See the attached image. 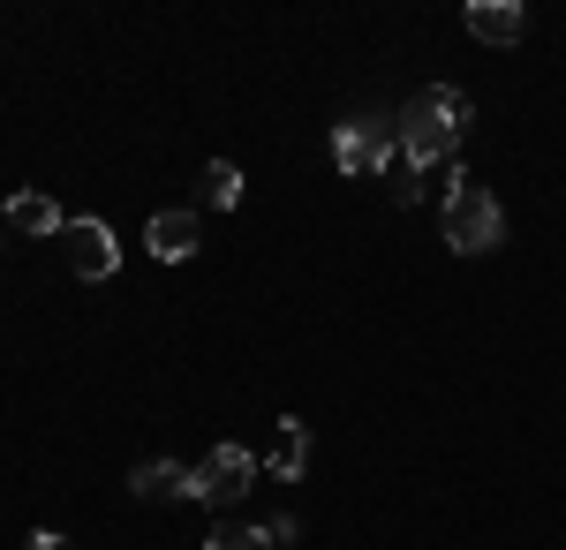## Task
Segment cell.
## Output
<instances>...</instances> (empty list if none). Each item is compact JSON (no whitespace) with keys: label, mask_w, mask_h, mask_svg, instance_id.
<instances>
[{"label":"cell","mask_w":566,"mask_h":550,"mask_svg":"<svg viewBox=\"0 0 566 550\" xmlns=\"http://www.w3.org/2000/svg\"><path fill=\"white\" fill-rule=\"evenodd\" d=\"M129 490L151 498V506H197V467L181 461H136L129 467Z\"/></svg>","instance_id":"cell-6"},{"label":"cell","mask_w":566,"mask_h":550,"mask_svg":"<svg viewBox=\"0 0 566 550\" xmlns=\"http://www.w3.org/2000/svg\"><path fill=\"white\" fill-rule=\"evenodd\" d=\"M522 31H528V8H522V0H469V39L522 45Z\"/></svg>","instance_id":"cell-8"},{"label":"cell","mask_w":566,"mask_h":550,"mask_svg":"<svg viewBox=\"0 0 566 550\" xmlns=\"http://www.w3.org/2000/svg\"><path fill=\"white\" fill-rule=\"evenodd\" d=\"M272 475H280V483H303V467H310V430L303 423H280V445H272Z\"/></svg>","instance_id":"cell-10"},{"label":"cell","mask_w":566,"mask_h":550,"mask_svg":"<svg viewBox=\"0 0 566 550\" xmlns=\"http://www.w3.org/2000/svg\"><path fill=\"white\" fill-rule=\"evenodd\" d=\"M69 264H76V279L84 287H98V279H114L122 272V242H114V226L106 219H69Z\"/></svg>","instance_id":"cell-5"},{"label":"cell","mask_w":566,"mask_h":550,"mask_svg":"<svg viewBox=\"0 0 566 550\" xmlns=\"http://www.w3.org/2000/svg\"><path fill=\"white\" fill-rule=\"evenodd\" d=\"M400 159V114H348L333 128V167L340 173H386Z\"/></svg>","instance_id":"cell-3"},{"label":"cell","mask_w":566,"mask_h":550,"mask_svg":"<svg viewBox=\"0 0 566 550\" xmlns=\"http://www.w3.org/2000/svg\"><path fill=\"white\" fill-rule=\"evenodd\" d=\"M264 543H272V550H295V543H303V520H295V512H280V520L264 528Z\"/></svg>","instance_id":"cell-14"},{"label":"cell","mask_w":566,"mask_h":550,"mask_svg":"<svg viewBox=\"0 0 566 550\" xmlns=\"http://www.w3.org/2000/svg\"><path fill=\"white\" fill-rule=\"evenodd\" d=\"M0 219H8L15 234H39V242H45V234H69V212H61L45 189H15V197L0 204Z\"/></svg>","instance_id":"cell-9"},{"label":"cell","mask_w":566,"mask_h":550,"mask_svg":"<svg viewBox=\"0 0 566 550\" xmlns=\"http://www.w3.org/2000/svg\"><path fill=\"white\" fill-rule=\"evenodd\" d=\"M197 197H205L212 212H234V204H242V167H234V159H212L205 181H197Z\"/></svg>","instance_id":"cell-11"},{"label":"cell","mask_w":566,"mask_h":550,"mask_svg":"<svg viewBox=\"0 0 566 550\" xmlns=\"http://www.w3.org/2000/svg\"><path fill=\"white\" fill-rule=\"evenodd\" d=\"M258 483V453L250 445H212L197 467V506H242Z\"/></svg>","instance_id":"cell-4"},{"label":"cell","mask_w":566,"mask_h":550,"mask_svg":"<svg viewBox=\"0 0 566 550\" xmlns=\"http://www.w3.org/2000/svg\"><path fill=\"white\" fill-rule=\"evenodd\" d=\"M144 250L159 256V264L197 256V250H205V219H197V212H159V219H144Z\"/></svg>","instance_id":"cell-7"},{"label":"cell","mask_w":566,"mask_h":550,"mask_svg":"<svg viewBox=\"0 0 566 550\" xmlns=\"http://www.w3.org/2000/svg\"><path fill=\"white\" fill-rule=\"evenodd\" d=\"M438 234H446L453 256H483V250L506 242V212H499V197H491L483 181H461V189L438 204Z\"/></svg>","instance_id":"cell-2"},{"label":"cell","mask_w":566,"mask_h":550,"mask_svg":"<svg viewBox=\"0 0 566 550\" xmlns=\"http://www.w3.org/2000/svg\"><path fill=\"white\" fill-rule=\"evenodd\" d=\"M386 189H392V204H423V167L392 159V167H386Z\"/></svg>","instance_id":"cell-13"},{"label":"cell","mask_w":566,"mask_h":550,"mask_svg":"<svg viewBox=\"0 0 566 550\" xmlns=\"http://www.w3.org/2000/svg\"><path fill=\"white\" fill-rule=\"evenodd\" d=\"M31 550H76V543H69V536H53V528H45V536H31Z\"/></svg>","instance_id":"cell-15"},{"label":"cell","mask_w":566,"mask_h":550,"mask_svg":"<svg viewBox=\"0 0 566 550\" xmlns=\"http://www.w3.org/2000/svg\"><path fill=\"white\" fill-rule=\"evenodd\" d=\"M205 550H272V543H264V528H242V520H219L212 536H205Z\"/></svg>","instance_id":"cell-12"},{"label":"cell","mask_w":566,"mask_h":550,"mask_svg":"<svg viewBox=\"0 0 566 550\" xmlns=\"http://www.w3.org/2000/svg\"><path fill=\"white\" fill-rule=\"evenodd\" d=\"M469 121H476V114H469V98H461L453 84L416 91V98L400 106V159H408V167H423V173L446 167V159H453V144L469 136Z\"/></svg>","instance_id":"cell-1"}]
</instances>
